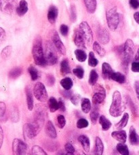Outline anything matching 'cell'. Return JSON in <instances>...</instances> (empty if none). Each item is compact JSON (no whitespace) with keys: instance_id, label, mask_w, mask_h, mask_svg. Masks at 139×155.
Segmentation results:
<instances>
[{"instance_id":"1","label":"cell","mask_w":139,"mask_h":155,"mask_svg":"<svg viewBox=\"0 0 139 155\" xmlns=\"http://www.w3.org/2000/svg\"><path fill=\"white\" fill-rule=\"evenodd\" d=\"M125 109V106L122 103V95L119 91H115L112 98V103L109 109V113L111 116L117 117L121 116Z\"/></svg>"},{"instance_id":"2","label":"cell","mask_w":139,"mask_h":155,"mask_svg":"<svg viewBox=\"0 0 139 155\" xmlns=\"http://www.w3.org/2000/svg\"><path fill=\"white\" fill-rule=\"evenodd\" d=\"M33 60L36 64L39 66H44L46 65L44 58V51L42 47V41L41 38H37L33 42L32 49Z\"/></svg>"},{"instance_id":"3","label":"cell","mask_w":139,"mask_h":155,"mask_svg":"<svg viewBox=\"0 0 139 155\" xmlns=\"http://www.w3.org/2000/svg\"><path fill=\"white\" fill-rule=\"evenodd\" d=\"M134 44L131 39H128L123 46L124 53V65L128 67L134 56Z\"/></svg>"},{"instance_id":"4","label":"cell","mask_w":139,"mask_h":155,"mask_svg":"<svg viewBox=\"0 0 139 155\" xmlns=\"http://www.w3.org/2000/svg\"><path fill=\"white\" fill-rule=\"evenodd\" d=\"M106 18L109 28L111 31L116 30L119 23V15L116 7L112 8L106 12Z\"/></svg>"},{"instance_id":"5","label":"cell","mask_w":139,"mask_h":155,"mask_svg":"<svg viewBox=\"0 0 139 155\" xmlns=\"http://www.w3.org/2000/svg\"><path fill=\"white\" fill-rule=\"evenodd\" d=\"M44 58L45 64L48 65H54L58 61L57 51H56L53 45L49 41L45 45Z\"/></svg>"},{"instance_id":"6","label":"cell","mask_w":139,"mask_h":155,"mask_svg":"<svg viewBox=\"0 0 139 155\" xmlns=\"http://www.w3.org/2000/svg\"><path fill=\"white\" fill-rule=\"evenodd\" d=\"M94 95L92 97V103L94 105H100L105 99L106 91L102 85L95 84L93 85Z\"/></svg>"},{"instance_id":"7","label":"cell","mask_w":139,"mask_h":155,"mask_svg":"<svg viewBox=\"0 0 139 155\" xmlns=\"http://www.w3.org/2000/svg\"><path fill=\"white\" fill-rule=\"evenodd\" d=\"M33 94L37 100L41 103L46 102L48 96L44 85L41 82H37L33 87Z\"/></svg>"},{"instance_id":"8","label":"cell","mask_w":139,"mask_h":155,"mask_svg":"<svg viewBox=\"0 0 139 155\" xmlns=\"http://www.w3.org/2000/svg\"><path fill=\"white\" fill-rule=\"evenodd\" d=\"M40 127L37 125L36 123H27L25 124L23 127V134L25 139L26 140H31L33 137L37 136V135L39 133Z\"/></svg>"},{"instance_id":"9","label":"cell","mask_w":139,"mask_h":155,"mask_svg":"<svg viewBox=\"0 0 139 155\" xmlns=\"http://www.w3.org/2000/svg\"><path fill=\"white\" fill-rule=\"evenodd\" d=\"M45 116H46L45 107L44 105H37L36 106V110L35 111L33 122L36 123L37 125H38L40 129H42L44 126Z\"/></svg>"},{"instance_id":"10","label":"cell","mask_w":139,"mask_h":155,"mask_svg":"<svg viewBox=\"0 0 139 155\" xmlns=\"http://www.w3.org/2000/svg\"><path fill=\"white\" fill-rule=\"evenodd\" d=\"M78 29L84 37L85 43L88 45L92 43L93 41V33L92 29L90 28L86 21H83L80 23Z\"/></svg>"},{"instance_id":"11","label":"cell","mask_w":139,"mask_h":155,"mask_svg":"<svg viewBox=\"0 0 139 155\" xmlns=\"http://www.w3.org/2000/svg\"><path fill=\"white\" fill-rule=\"evenodd\" d=\"M17 6V0H0V10L5 14L12 15Z\"/></svg>"},{"instance_id":"12","label":"cell","mask_w":139,"mask_h":155,"mask_svg":"<svg viewBox=\"0 0 139 155\" xmlns=\"http://www.w3.org/2000/svg\"><path fill=\"white\" fill-rule=\"evenodd\" d=\"M27 145L19 139H14L12 142L13 154L17 155H24L27 152Z\"/></svg>"},{"instance_id":"13","label":"cell","mask_w":139,"mask_h":155,"mask_svg":"<svg viewBox=\"0 0 139 155\" xmlns=\"http://www.w3.org/2000/svg\"><path fill=\"white\" fill-rule=\"evenodd\" d=\"M52 43L54 44L56 49L58 50V51L62 55L66 54V47L65 45L63 43L62 41H61L59 36H58V33L56 31H53L52 35Z\"/></svg>"},{"instance_id":"14","label":"cell","mask_w":139,"mask_h":155,"mask_svg":"<svg viewBox=\"0 0 139 155\" xmlns=\"http://www.w3.org/2000/svg\"><path fill=\"white\" fill-rule=\"evenodd\" d=\"M98 39L101 44L107 45L110 40V35L109 31L106 28H100L98 31Z\"/></svg>"},{"instance_id":"15","label":"cell","mask_w":139,"mask_h":155,"mask_svg":"<svg viewBox=\"0 0 139 155\" xmlns=\"http://www.w3.org/2000/svg\"><path fill=\"white\" fill-rule=\"evenodd\" d=\"M74 42L77 47L82 48V49H86V43H85L84 37H83L82 34L80 32L79 29H77L76 32H75Z\"/></svg>"},{"instance_id":"16","label":"cell","mask_w":139,"mask_h":155,"mask_svg":"<svg viewBox=\"0 0 139 155\" xmlns=\"http://www.w3.org/2000/svg\"><path fill=\"white\" fill-rule=\"evenodd\" d=\"M45 133L49 137L52 139H56L57 137V133L55 127L51 121H48L45 124Z\"/></svg>"},{"instance_id":"17","label":"cell","mask_w":139,"mask_h":155,"mask_svg":"<svg viewBox=\"0 0 139 155\" xmlns=\"http://www.w3.org/2000/svg\"><path fill=\"white\" fill-rule=\"evenodd\" d=\"M112 137H113L115 140L118 141L119 143H125L127 140V134L125 130L121 129L120 130H116L111 133Z\"/></svg>"},{"instance_id":"18","label":"cell","mask_w":139,"mask_h":155,"mask_svg":"<svg viewBox=\"0 0 139 155\" xmlns=\"http://www.w3.org/2000/svg\"><path fill=\"white\" fill-rule=\"evenodd\" d=\"M28 3L25 0H20L19 4L16 8V11H17V15L19 17H23L25 15L28 11Z\"/></svg>"},{"instance_id":"19","label":"cell","mask_w":139,"mask_h":155,"mask_svg":"<svg viewBox=\"0 0 139 155\" xmlns=\"http://www.w3.org/2000/svg\"><path fill=\"white\" fill-rule=\"evenodd\" d=\"M58 15V10L55 6H51L50 7L48 12V20L52 24H54L56 22V20Z\"/></svg>"},{"instance_id":"20","label":"cell","mask_w":139,"mask_h":155,"mask_svg":"<svg viewBox=\"0 0 139 155\" xmlns=\"http://www.w3.org/2000/svg\"><path fill=\"white\" fill-rule=\"evenodd\" d=\"M113 73V68H112L110 64L107 62H104L102 66V73L104 79H111V75Z\"/></svg>"},{"instance_id":"21","label":"cell","mask_w":139,"mask_h":155,"mask_svg":"<svg viewBox=\"0 0 139 155\" xmlns=\"http://www.w3.org/2000/svg\"><path fill=\"white\" fill-rule=\"evenodd\" d=\"M78 141L79 142L81 143L84 150L86 152H89L90 147V142L89 138L84 135H81L79 136Z\"/></svg>"},{"instance_id":"22","label":"cell","mask_w":139,"mask_h":155,"mask_svg":"<svg viewBox=\"0 0 139 155\" xmlns=\"http://www.w3.org/2000/svg\"><path fill=\"white\" fill-rule=\"evenodd\" d=\"M129 140L130 143L133 146L138 145L139 143V139L137 133L134 127H131L129 131Z\"/></svg>"},{"instance_id":"23","label":"cell","mask_w":139,"mask_h":155,"mask_svg":"<svg viewBox=\"0 0 139 155\" xmlns=\"http://www.w3.org/2000/svg\"><path fill=\"white\" fill-rule=\"evenodd\" d=\"M90 111V117L91 122H92V124H95L97 122V120L98 119V117H99V109H98V105H94V104L92 107H91Z\"/></svg>"},{"instance_id":"24","label":"cell","mask_w":139,"mask_h":155,"mask_svg":"<svg viewBox=\"0 0 139 155\" xmlns=\"http://www.w3.org/2000/svg\"><path fill=\"white\" fill-rule=\"evenodd\" d=\"M85 8L90 14L94 13L97 7V0H84Z\"/></svg>"},{"instance_id":"25","label":"cell","mask_w":139,"mask_h":155,"mask_svg":"<svg viewBox=\"0 0 139 155\" xmlns=\"http://www.w3.org/2000/svg\"><path fill=\"white\" fill-rule=\"evenodd\" d=\"M104 151V145L101 139L98 137L95 140V150L94 154L97 155H102Z\"/></svg>"},{"instance_id":"26","label":"cell","mask_w":139,"mask_h":155,"mask_svg":"<svg viewBox=\"0 0 139 155\" xmlns=\"http://www.w3.org/2000/svg\"><path fill=\"white\" fill-rule=\"evenodd\" d=\"M26 103H27L28 109L29 111H32L33 109V98L32 94L31 89L29 87L26 88Z\"/></svg>"},{"instance_id":"27","label":"cell","mask_w":139,"mask_h":155,"mask_svg":"<svg viewBox=\"0 0 139 155\" xmlns=\"http://www.w3.org/2000/svg\"><path fill=\"white\" fill-rule=\"evenodd\" d=\"M23 73V68L20 66H16L9 72L8 76L11 79H16Z\"/></svg>"},{"instance_id":"28","label":"cell","mask_w":139,"mask_h":155,"mask_svg":"<svg viewBox=\"0 0 139 155\" xmlns=\"http://www.w3.org/2000/svg\"><path fill=\"white\" fill-rule=\"evenodd\" d=\"M111 79L120 84H124L125 81V77L119 72H113L111 75Z\"/></svg>"},{"instance_id":"29","label":"cell","mask_w":139,"mask_h":155,"mask_svg":"<svg viewBox=\"0 0 139 155\" xmlns=\"http://www.w3.org/2000/svg\"><path fill=\"white\" fill-rule=\"evenodd\" d=\"M99 123L102 127L103 130H108L112 126L111 122L105 116H100L99 117Z\"/></svg>"},{"instance_id":"30","label":"cell","mask_w":139,"mask_h":155,"mask_svg":"<svg viewBox=\"0 0 139 155\" xmlns=\"http://www.w3.org/2000/svg\"><path fill=\"white\" fill-rule=\"evenodd\" d=\"M60 73L63 75L71 73V68L67 60H63L60 63Z\"/></svg>"},{"instance_id":"31","label":"cell","mask_w":139,"mask_h":155,"mask_svg":"<svg viewBox=\"0 0 139 155\" xmlns=\"http://www.w3.org/2000/svg\"><path fill=\"white\" fill-rule=\"evenodd\" d=\"M91 103L90 101L87 98H84L82 100L81 107L82 110L84 114H88L91 109Z\"/></svg>"},{"instance_id":"32","label":"cell","mask_w":139,"mask_h":155,"mask_svg":"<svg viewBox=\"0 0 139 155\" xmlns=\"http://www.w3.org/2000/svg\"><path fill=\"white\" fill-rule=\"evenodd\" d=\"M128 120H129V115H128V113H125L123 116L122 118L121 119V120L116 124V127L117 128V129H123L124 128H125L126 127V125L128 122Z\"/></svg>"},{"instance_id":"33","label":"cell","mask_w":139,"mask_h":155,"mask_svg":"<svg viewBox=\"0 0 139 155\" xmlns=\"http://www.w3.org/2000/svg\"><path fill=\"white\" fill-rule=\"evenodd\" d=\"M60 85L66 90H71L73 85V82L70 77H65L60 81Z\"/></svg>"},{"instance_id":"34","label":"cell","mask_w":139,"mask_h":155,"mask_svg":"<svg viewBox=\"0 0 139 155\" xmlns=\"http://www.w3.org/2000/svg\"><path fill=\"white\" fill-rule=\"evenodd\" d=\"M75 55L76 59L79 62H84L87 59V55L84 50L82 49H76L75 51Z\"/></svg>"},{"instance_id":"35","label":"cell","mask_w":139,"mask_h":155,"mask_svg":"<svg viewBox=\"0 0 139 155\" xmlns=\"http://www.w3.org/2000/svg\"><path fill=\"white\" fill-rule=\"evenodd\" d=\"M93 49L100 57L103 58L106 55V51L98 42H94L93 43Z\"/></svg>"},{"instance_id":"36","label":"cell","mask_w":139,"mask_h":155,"mask_svg":"<svg viewBox=\"0 0 139 155\" xmlns=\"http://www.w3.org/2000/svg\"><path fill=\"white\" fill-rule=\"evenodd\" d=\"M48 105L50 112H55L58 109V103L54 97H50L48 101Z\"/></svg>"},{"instance_id":"37","label":"cell","mask_w":139,"mask_h":155,"mask_svg":"<svg viewBox=\"0 0 139 155\" xmlns=\"http://www.w3.org/2000/svg\"><path fill=\"white\" fill-rule=\"evenodd\" d=\"M116 148L117 152L122 155H128L129 154V150L128 146L124 143H119L117 144Z\"/></svg>"},{"instance_id":"38","label":"cell","mask_w":139,"mask_h":155,"mask_svg":"<svg viewBox=\"0 0 139 155\" xmlns=\"http://www.w3.org/2000/svg\"><path fill=\"white\" fill-rule=\"evenodd\" d=\"M98 61L97 58H95L94 53L92 51L90 52L89 57H88V64L91 67H96L98 65Z\"/></svg>"},{"instance_id":"39","label":"cell","mask_w":139,"mask_h":155,"mask_svg":"<svg viewBox=\"0 0 139 155\" xmlns=\"http://www.w3.org/2000/svg\"><path fill=\"white\" fill-rule=\"evenodd\" d=\"M98 74L97 73V72L95 70H92L90 71V77H89V84L91 85H94L95 84H97V82L98 81Z\"/></svg>"},{"instance_id":"40","label":"cell","mask_w":139,"mask_h":155,"mask_svg":"<svg viewBox=\"0 0 139 155\" xmlns=\"http://www.w3.org/2000/svg\"><path fill=\"white\" fill-rule=\"evenodd\" d=\"M12 52V46H6L4 49L2 51L1 53V56L2 58L4 59V60H6V59L8 58L10 55H11V53Z\"/></svg>"},{"instance_id":"41","label":"cell","mask_w":139,"mask_h":155,"mask_svg":"<svg viewBox=\"0 0 139 155\" xmlns=\"http://www.w3.org/2000/svg\"><path fill=\"white\" fill-rule=\"evenodd\" d=\"M28 71H29V74H30L31 79L33 80V81H36V80L38 79V77H39L38 71H37V69L34 67V66H29L28 68Z\"/></svg>"},{"instance_id":"42","label":"cell","mask_w":139,"mask_h":155,"mask_svg":"<svg viewBox=\"0 0 139 155\" xmlns=\"http://www.w3.org/2000/svg\"><path fill=\"white\" fill-rule=\"evenodd\" d=\"M31 154L33 155H46L47 153L41 147L39 146H34L31 149Z\"/></svg>"},{"instance_id":"43","label":"cell","mask_w":139,"mask_h":155,"mask_svg":"<svg viewBox=\"0 0 139 155\" xmlns=\"http://www.w3.org/2000/svg\"><path fill=\"white\" fill-rule=\"evenodd\" d=\"M73 72L75 75H76L78 79H83V77H84V68L81 67V66H77V68L74 69Z\"/></svg>"},{"instance_id":"44","label":"cell","mask_w":139,"mask_h":155,"mask_svg":"<svg viewBox=\"0 0 139 155\" xmlns=\"http://www.w3.org/2000/svg\"><path fill=\"white\" fill-rule=\"evenodd\" d=\"M88 125H89V122L85 118H80L77 122V127L79 129L86 128L88 127Z\"/></svg>"},{"instance_id":"45","label":"cell","mask_w":139,"mask_h":155,"mask_svg":"<svg viewBox=\"0 0 139 155\" xmlns=\"http://www.w3.org/2000/svg\"><path fill=\"white\" fill-rule=\"evenodd\" d=\"M57 121H58V126L60 129H63L66 124V120L65 117L63 115H59L57 117Z\"/></svg>"},{"instance_id":"46","label":"cell","mask_w":139,"mask_h":155,"mask_svg":"<svg viewBox=\"0 0 139 155\" xmlns=\"http://www.w3.org/2000/svg\"><path fill=\"white\" fill-rule=\"evenodd\" d=\"M11 120L13 122H17L19 120V112L18 109H14L11 113Z\"/></svg>"},{"instance_id":"47","label":"cell","mask_w":139,"mask_h":155,"mask_svg":"<svg viewBox=\"0 0 139 155\" xmlns=\"http://www.w3.org/2000/svg\"><path fill=\"white\" fill-rule=\"evenodd\" d=\"M65 149L67 154H73L75 153V152H76V150H75L74 147L70 143H66L65 144Z\"/></svg>"},{"instance_id":"48","label":"cell","mask_w":139,"mask_h":155,"mask_svg":"<svg viewBox=\"0 0 139 155\" xmlns=\"http://www.w3.org/2000/svg\"><path fill=\"white\" fill-rule=\"evenodd\" d=\"M81 98H82L81 96H80L78 94H76L72 95L71 97L70 98V99H71V103H73L74 105L77 106V105H78V104H79V101L81 100Z\"/></svg>"},{"instance_id":"49","label":"cell","mask_w":139,"mask_h":155,"mask_svg":"<svg viewBox=\"0 0 139 155\" xmlns=\"http://www.w3.org/2000/svg\"><path fill=\"white\" fill-rule=\"evenodd\" d=\"M127 101H128V105H129L131 111H132L133 114L137 115V108L136 107L134 104V103L132 102V101L131 100V98L129 97H127Z\"/></svg>"},{"instance_id":"50","label":"cell","mask_w":139,"mask_h":155,"mask_svg":"<svg viewBox=\"0 0 139 155\" xmlns=\"http://www.w3.org/2000/svg\"><path fill=\"white\" fill-rule=\"evenodd\" d=\"M60 31L63 36H66L69 33V27L65 24H63L60 25Z\"/></svg>"},{"instance_id":"51","label":"cell","mask_w":139,"mask_h":155,"mask_svg":"<svg viewBox=\"0 0 139 155\" xmlns=\"http://www.w3.org/2000/svg\"><path fill=\"white\" fill-rule=\"evenodd\" d=\"M77 18V12L76 8L75 5H73L71 8V19L73 22H76Z\"/></svg>"},{"instance_id":"52","label":"cell","mask_w":139,"mask_h":155,"mask_svg":"<svg viewBox=\"0 0 139 155\" xmlns=\"http://www.w3.org/2000/svg\"><path fill=\"white\" fill-rule=\"evenodd\" d=\"M6 38V33L4 29L0 27V45L4 42Z\"/></svg>"},{"instance_id":"53","label":"cell","mask_w":139,"mask_h":155,"mask_svg":"<svg viewBox=\"0 0 139 155\" xmlns=\"http://www.w3.org/2000/svg\"><path fill=\"white\" fill-rule=\"evenodd\" d=\"M131 68L134 73H138L139 72V62L138 61H134L132 63Z\"/></svg>"},{"instance_id":"54","label":"cell","mask_w":139,"mask_h":155,"mask_svg":"<svg viewBox=\"0 0 139 155\" xmlns=\"http://www.w3.org/2000/svg\"><path fill=\"white\" fill-rule=\"evenodd\" d=\"M55 83V78L52 74H48L47 76V84L49 85L50 87L52 86Z\"/></svg>"},{"instance_id":"55","label":"cell","mask_w":139,"mask_h":155,"mask_svg":"<svg viewBox=\"0 0 139 155\" xmlns=\"http://www.w3.org/2000/svg\"><path fill=\"white\" fill-rule=\"evenodd\" d=\"M6 105L5 103L1 102L0 101V117L4 116L5 114H6Z\"/></svg>"},{"instance_id":"56","label":"cell","mask_w":139,"mask_h":155,"mask_svg":"<svg viewBox=\"0 0 139 155\" xmlns=\"http://www.w3.org/2000/svg\"><path fill=\"white\" fill-rule=\"evenodd\" d=\"M58 109L60 110L61 111H65L66 110L65 104L64 103V101L62 98H59V100L58 101Z\"/></svg>"},{"instance_id":"57","label":"cell","mask_w":139,"mask_h":155,"mask_svg":"<svg viewBox=\"0 0 139 155\" xmlns=\"http://www.w3.org/2000/svg\"><path fill=\"white\" fill-rule=\"evenodd\" d=\"M129 4L130 6L133 9H138L139 7V2L138 0H130Z\"/></svg>"},{"instance_id":"58","label":"cell","mask_w":139,"mask_h":155,"mask_svg":"<svg viewBox=\"0 0 139 155\" xmlns=\"http://www.w3.org/2000/svg\"><path fill=\"white\" fill-rule=\"evenodd\" d=\"M63 95L66 98H70L71 97V96L73 95V92L71 90H65V91H63L62 92Z\"/></svg>"},{"instance_id":"59","label":"cell","mask_w":139,"mask_h":155,"mask_svg":"<svg viewBox=\"0 0 139 155\" xmlns=\"http://www.w3.org/2000/svg\"><path fill=\"white\" fill-rule=\"evenodd\" d=\"M4 142V131L2 130V128L0 125V149L2 148V146L3 145Z\"/></svg>"},{"instance_id":"60","label":"cell","mask_w":139,"mask_h":155,"mask_svg":"<svg viewBox=\"0 0 139 155\" xmlns=\"http://www.w3.org/2000/svg\"><path fill=\"white\" fill-rule=\"evenodd\" d=\"M134 88H135V90H136V96H137V97L138 98V97H139V83H138V81H136L135 82Z\"/></svg>"},{"instance_id":"61","label":"cell","mask_w":139,"mask_h":155,"mask_svg":"<svg viewBox=\"0 0 139 155\" xmlns=\"http://www.w3.org/2000/svg\"><path fill=\"white\" fill-rule=\"evenodd\" d=\"M134 18L136 21V22L137 23H139V12H136L134 14Z\"/></svg>"}]
</instances>
